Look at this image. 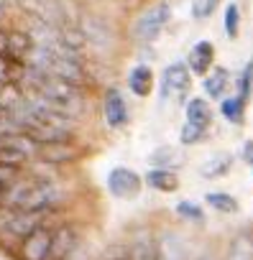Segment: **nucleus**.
Instances as JSON below:
<instances>
[{"label":"nucleus","instance_id":"1","mask_svg":"<svg viewBox=\"0 0 253 260\" xmlns=\"http://www.w3.org/2000/svg\"><path fill=\"white\" fill-rule=\"evenodd\" d=\"M21 84H23L26 92L36 94L41 102H46L59 115L77 120L87 112V94H85V87H79V84H72V82H64L59 77L36 72L31 67L21 69Z\"/></svg>","mask_w":253,"mask_h":260},{"label":"nucleus","instance_id":"2","mask_svg":"<svg viewBox=\"0 0 253 260\" xmlns=\"http://www.w3.org/2000/svg\"><path fill=\"white\" fill-rule=\"evenodd\" d=\"M64 191L59 186V181L46 179V176H26V179H16L8 186L6 194V204L8 209H26V212H54L57 204L62 202Z\"/></svg>","mask_w":253,"mask_h":260},{"label":"nucleus","instance_id":"3","mask_svg":"<svg viewBox=\"0 0 253 260\" xmlns=\"http://www.w3.org/2000/svg\"><path fill=\"white\" fill-rule=\"evenodd\" d=\"M49 219V212H26V209H0V235L8 240H26L36 227H41Z\"/></svg>","mask_w":253,"mask_h":260},{"label":"nucleus","instance_id":"4","mask_svg":"<svg viewBox=\"0 0 253 260\" xmlns=\"http://www.w3.org/2000/svg\"><path fill=\"white\" fill-rule=\"evenodd\" d=\"M172 21V6L169 3H154L149 6L133 23V39L141 44H151L161 36L166 23Z\"/></svg>","mask_w":253,"mask_h":260},{"label":"nucleus","instance_id":"5","mask_svg":"<svg viewBox=\"0 0 253 260\" xmlns=\"http://www.w3.org/2000/svg\"><path fill=\"white\" fill-rule=\"evenodd\" d=\"M192 84V72L184 61H174L161 74V100H184Z\"/></svg>","mask_w":253,"mask_h":260},{"label":"nucleus","instance_id":"6","mask_svg":"<svg viewBox=\"0 0 253 260\" xmlns=\"http://www.w3.org/2000/svg\"><path fill=\"white\" fill-rule=\"evenodd\" d=\"M141 176L133 171V169H125V166H115L110 174H107V191L118 199H133L141 194Z\"/></svg>","mask_w":253,"mask_h":260},{"label":"nucleus","instance_id":"7","mask_svg":"<svg viewBox=\"0 0 253 260\" xmlns=\"http://www.w3.org/2000/svg\"><path fill=\"white\" fill-rule=\"evenodd\" d=\"M51 235H54V227H49V222H44L26 240H21V250H18L21 260H49Z\"/></svg>","mask_w":253,"mask_h":260},{"label":"nucleus","instance_id":"8","mask_svg":"<svg viewBox=\"0 0 253 260\" xmlns=\"http://www.w3.org/2000/svg\"><path fill=\"white\" fill-rule=\"evenodd\" d=\"M102 115H105V122H107L110 130H120V127L128 125V117H131L128 102H125V97H123V92L118 87H110L105 92V97H102Z\"/></svg>","mask_w":253,"mask_h":260},{"label":"nucleus","instance_id":"9","mask_svg":"<svg viewBox=\"0 0 253 260\" xmlns=\"http://www.w3.org/2000/svg\"><path fill=\"white\" fill-rule=\"evenodd\" d=\"M79 247V232L74 224H59L54 227L51 235V250H49V260H69Z\"/></svg>","mask_w":253,"mask_h":260},{"label":"nucleus","instance_id":"10","mask_svg":"<svg viewBox=\"0 0 253 260\" xmlns=\"http://www.w3.org/2000/svg\"><path fill=\"white\" fill-rule=\"evenodd\" d=\"M125 250H128V260H159V245L151 230H136Z\"/></svg>","mask_w":253,"mask_h":260},{"label":"nucleus","instance_id":"11","mask_svg":"<svg viewBox=\"0 0 253 260\" xmlns=\"http://www.w3.org/2000/svg\"><path fill=\"white\" fill-rule=\"evenodd\" d=\"M156 245H159V260H189V247L184 237L177 235L174 230H161L156 235Z\"/></svg>","mask_w":253,"mask_h":260},{"label":"nucleus","instance_id":"12","mask_svg":"<svg viewBox=\"0 0 253 260\" xmlns=\"http://www.w3.org/2000/svg\"><path fill=\"white\" fill-rule=\"evenodd\" d=\"M212 61H215V46H212V41H197L192 46L189 56H187V67L197 77H205L212 69Z\"/></svg>","mask_w":253,"mask_h":260},{"label":"nucleus","instance_id":"13","mask_svg":"<svg viewBox=\"0 0 253 260\" xmlns=\"http://www.w3.org/2000/svg\"><path fill=\"white\" fill-rule=\"evenodd\" d=\"M225 260H253V227L238 230L225 247Z\"/></svg>","mask_w":253,"mask_h":260},{"label":"nucleus","instance_id":"14","mask_svg":"<svg viewBox=\"0 0 253 260\" xmlns=\"http://www.w3.org/2000/svg\"><path fill=\"white\" fill-rule=\"evenodd\" d=\"M184 115H187V122H189V125L205 130V133L210 130V122H212V107H210V102H207L205 97H192V100L187 102Z\"/></svg>","mask_w":253,"mask_h":260},{"label":"nucleus","instance_id":"15","mask_svg":"<svg viewBox=\"0 0 253 260\" xmlns=\"http://www.w3.org/2000/svg\"><path fill=\"white\" fill-rule=\"evenodd\" d=\"M128 89L136 97H149L154 92V72L149 64H136L128 72Z\"/></svg>","mask_w":253,"mask_h":260},{"label":"nucleus","instance_id":"16","mask_svg":"<svg viewBox=\"0 0 253 260\" xmlns=\"http://www.w3.org/2000/svg\"><path fill=\"white\" fill-rule=\"evenodd\" d=\"M77 156L79 151L72 143H49V146H39L36 151V158L44 164H67V161H74Z\"/></svg>","mask_w":253,"mask_h":260},{"label":"nucleus","instance_id":"17","mask_svg":"<svg viewBox=\"0 0 253 260\" xmlns=\"http://www.w3.org/2000/svg\"><path fill=\"white\" fill-rule=\"evenodd\" d=\"M146 184H149L154 191L172 194V191H177V186H179V176H177V171H174V169L154 166V169L146 174Z\"/></svg>","mask_w":253,"mask_h":260},{"label":"nucleus","instance_id":"18","mask_svg":"<svg viewBox=\"0 0 253 260\" xmlns=\"http://www.w3.org/2000/svg\"><path fill=\"white\" fill-rule=\"evenodd\" d=\"M228 87H230V72L225 67H212L205 74V92H207V97L220 100Z\"/></svg>","mask_w":253,"mask_h":260},{"label":"nucleus","instance_id":"19","mask_svg":"<svg viewBox=\"0 0 253 260\" xmlns=\"http://www.w3.org/2000/svg\"><path fill=\"white\" fill-rule=\"evenodd\" d=\"M245 105H248V100H245V97H240V94L235 92L233 97H225V100H222L220 112H222V117H225L228 122L240 125V122L245 120Z\"/></svg>","mask_w":253,"mask_h":260},{"label":"nucleus","instance_id":"20","mask_svg":"<svg viewBox=\"0 0 253 260\" xmlns=\"http://www.w3.org/2000/svg\"><path fill=\"white\" fill-rule=\"evenodd\" d=\"M205 202H207L215 212H220V214H233V212H238V202H235L230 194H225V191H210V194L205 197Z\"/></svg>","mask_w":253,"mask_h":260},{"label":"nucleus","instance_id":"21","mask_svg":"<svg viewBox=\"0 0 253 260\" xmlns=\"http://www.w3.org/2000/svg\"><path fill=\"white\" fill-rule=\"evenodd\" d=\"M230 169H233V158H230V156H215L212 161H207V164L202 166V176H205V179H220V176H225Z\"/></svg>","mask_w":253,"mask_h":260},{"label":"nucleus","instance_id":"22","mask_svg":"<svg viewBox=\"0 0 253 260\" xmlns=\"http://www.w3.org/2000/svg\"><path fill=\"white\" fill-rule=\"evenodd\" d=\"M222 23H225V36L228 39H238V34H240V6L238 3H228L225 6Z\"/></svg>","mask_w":253,"mask_h":260},{"label":"nucleus","instance_id":"23","mask_svg":"<svg viewBox=\"0 0 253 260\" xmlns=\"http://www.w3.org/2000/svg\"><path fill=\"white\" fill-rule=\"evenodd\" d=\"M220 3H222V0H194L189 13H192L194 21H207V18L220 8Z\"/></svg>","mask_w":253,"mask_h":260},{"label":"nucleus","instance_id":"24","mask_svg":"<svg viewBox=\"0 0 253 260\" xmlns=\"http://www.w3.org/2000/svg\"><path fill=\"white\" fill-rule=\"evenodd\" d=\"M177 214H179L182 219H189V222H202V219H205L202 207L194 204V202H187V199L177 204Z\"/></svg>","mask_w":253,"mask_h":260},{"label":"nucleus","instance_id":"25","mask_svg":"<svg viewBox=\"0 0 253 260\" xmlns=\"http://www.w3.org/2000/svg\"><path fill=\"white\" fill-rule=\"evenodd\" d=\"M250 92H253V59L245 64V69H243V74H240V79H238V94L248 100Z\"/></svg>","mask_w":253,"mask_h":260},{"label":"nucleus","instance_id":"26","mask_svg":"<svg viewBox=\"0 0 253 260\" xmlns=\"http://www.w3.org/2000/svg\"><path fill=\"white\" fill-rule=\"evenodd\" d=\"M205 136H207L205 130H200V127H194V125L184 122V127H182V133H179V141H182L184 146H194V143H200V141H202Z\"/></svg>","mask_w":253,"mask_h":260},{"label":"nucleus","instance_id":"27","mask_svg":"<svg viewBox=\"0 0 253 260\" xmlns=\"http://www.w3.org/2000/svg\"><path fill=\"white\" fill-rule=\"evenodd\" d=\"M100 260H128V250H125V245H110L105 247Z\"/></svg>","mask_w":253,"mask_h":260},{"label":"nucleus","instance_id":"28","mask_svg":"<svg viewBox=\"0 0 253 260\" xmlns=\"http://www.w3.org/2000/svg\"><path fill=\"white\" fill-rule=\"evenodd\" d=\"M18 179V169H11V166H0V184H11Z\"/></svg>","mask_w":253,"mask_h":260},{"label":"nucleus","instance_id":"29","mask_svg":"<svg viewBox=\"0 0 253 260\" xmlns=\"http://www.w3.org/2000/svg\"><path fill=\"white\" fill-rule=\"evenodd\" d=\"M243 158L253 166V141H245V143H243Z\"/></svg>","mask_w":253,"mask_h":260},{"label":"nucleus","instance_id":"30","mask_svg":"<svg viewBox=\"0 0 253 260\" xmlns=\"http://www.w3.org/2000/svg\"><path fill=\"white\" fill-rule=\"evenodd\" d=\"M8 186H11V184H0V209H3V204H6V194H8Z\"/></svg>","mask_w":253,"mask_h":260},{"label":"nucleus","instance_id":"31","mask_svg":"<svg viewBox=\"0 0 253 260\" xmlns=\"http://www.w3.org/2000/svg\"><path fill=\"white\" fill-rule=\"evenodd\" d=\"M194 260H217V257H215L212 252H200V255H197Z\"/></svg>","mask_w":253,"mask_h":260}]
</instances>
